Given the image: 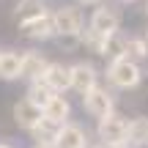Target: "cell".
<instances>
[{"instance_id":"2e32d148","label":"cell","mask_w":148,"mask_h":148,"mask_svg":"<svg viewBox=\"0 0 148 148\" xmlns=\"http://www.w3.org/2000/svg\"><path fill=\"white\" fill-rule=\"evenodd\" d=\"M60 126H63V123H55V121H49V118L41 115V121H38L27 134H30V140L38 143V145H55V137H58Z\"/></svg>"},{"instance_id":"603a6c76","label":"cell","mask_w":148,"mask_h":148,"mask_svg":"<svg viewBox=\"0 0 148 148\" xmlns=\"http://www.w3.org/2000/svg\"><path fill=\"white\" fill-rule=\"evenodd\" d=\"M30 148H52V145H38V143H33Z\"/></svg>"},{"instance_id":"7a4b0ae2","label":"cell","mask_w":148,"mask_h":148,"mask_svg":"<svg viewBox=\"0 0 148 148\" xmlns=\"http://www.w3.org/2000/svg\"><path fill=\"white\" fill-rule=\"evenodd\" d=\"M52 22H55V33L60 41L77 38L85 27V11L77 3H60L52 5Z\"/></svg>"},{"instance_id":"ba28073f","label":"cell","mask_w":148,"mask_h":148,"mask_svg":"<svg viewBox=\"0 0 148 148\" xmlns=\"http://www.w3.org/2000/svg\"><path fill=\"white\" fill-rule=\"evenodd\" d=\"M90 145V132L85 123L79 121H66L63 126H60L58 137H55V145L52 148H88Z\"/></svg>"},{"instance_id":"8fae6325","label":"cell","mask_w":148,"mask_h":148,"mask_svg":"<svg viewBox=\"0 0 148 148\" xmlns=\"http://www.w3.org/2000/svg\"><path fill=\"white\" fill-rule=\"evenodd\" d=\"M22 79V49L0 47V82H19Z\"/></svg>"},{"instance_id":"5b68a950","label":"cell","mask_w":148,"mask_h":148,"mask_svg":"<svg viewBox=\"0 0 148 148\" xmlns=\"http://www.w3.org/2000/svg\"><path fill=\"white\" fill-rule=\"evenodd\" d=\"M126 126H129V118L123 115V112L112 110V112H107L104 118L96 121V140L104 143L107 148L126 145Z\"/></svg>"},{"instance_id":"e0dca14e","label":"cell","mask_w":148,"mask_h":148,"mask_svg":"<svg viewBox=\"0 0 148 148\" xmlns=\"http://www.w3.org/2000/svg\"><path fill=\"white\" fill-rule=\"evenodd\" d=\"M123 58L134 60V63H148V41L143 33H129L126 36V55Z\"/></svg>"},{"instance_id":"d6986e66","label":"cell","mask_w":148,"mask_h":148,"mask_svg":"<svg viewBox=\"0 0 148 148\" xmlns=\"http://www.w3.org/2000/svg\"><path fill=\"white\" fill-rule=\"evenodd\" d=\"M52 96V90L47 88V85L41 82V79H33V82H27V90H25V99H30L33 104L44 107L47 104V99Z\"/></svg>"},{"instance_id":"3957f363","label":"cell","mask_w":148,"mask_h":148,"mask_svg":"<svg viewBox=\"0 0 148 148\" xmlns=\"http://www.w3.org/2000/svg\"><path fill=\"white\" fill-rule=\"evenodd\" d=\"M85 27L99 33V36H110L115 30H123V14L118 8V3H107L104 0V3L93 5L88 19H85Z\"/></svg>"},{"instance_id":"4fadbf2b","label":"cell","mask_w":148,"mask_h":148,"mask_svg":"<svg viewBox=\"0 0 148 148\" xmlns=\"http://www.w3.org/2000/svg\"><path fill=\"white\" fill-rule=\"evenodd\" d=\"M41 82L52 93H69V63L63 60H49V66L41 74Z\"/></svg>"},{"instance_id":"7c38bea8","label":"cell","mask_w":148,"mask_h":148,"mask_svg":"<svg viewBox=\"0 0 148 148\" xmlns=\"http://www.w3.org/2000/svg\"><path fill=\"white\" fill-rule=\"evenodd\" d=\"M41 115L49 118V121H55V123H66V121H71V115H74V104H71V99L66 93H52L47 99V104L41 107Z\"/></svg>"},{"instance_id":"9a60e30c","label":"cell","mask_w":148,"mask_h":148,"mask_svg":"<svg viewBox=\"0 0 148 148\" xmlns=\"http://www.w3.org/2000/svg\"><path fill=\"white\" fill-rule=\"evenodd\" d=\"M49 8H52L49 0H16L14 8H11V16H14V22H25V19H33V16L44 14Z\"/></svg>"},{"instance_id":"d4e9b609","label":"cell","mask_w":148,"mask_h":148,"mask_svg":"<svg viewBox=\"0 0 148 148\" xmlns=\"http://www.w3.org/2000/svg\"><path fill=\"white\" fill-rule=\"evenodd\" d=\"M143 36H145V41H148V27H145V30H143Z\"/></svg>"},{"instance_id":"cb8c5ba5","label":"cell","mask_w":148,"mask_h":148,"mask_svg":"<svg viewBox=\"0 0 148 148\" xmlns=\"http://www.w3.org/2000/svg\"><path fill=\"white\" fill-rule=\"evenodd\" d=\"M0 148H14V145H11V143H0Z\"/></svg>"},{"instance_id":"ac0fdd59","label":"cell","mask_w":148,"mask_h":148,"mask_svg":"<svg viewBox=\"0 0 148 148\" xmlns=\"http://www.w3.org/2000/svg\"><path fill=\"white\" fill-rule=\"evenodd\" d=\"M126 30H115L110 36H104V49H101V58L112 60V58H123L126 55Z\"/></svg>"},{"instance_id":"30bf717a","label":"cell","mask_w":148,"mask_h":148,"mask_svg":"<svg viewBox=\"0 0 148 148\" xmlns=\"http://www.w3.org/2000/svg\"><path fill=\"white\" fill-rule=\"evenodd\" d=\"M49 66L47 52H41L38 47H27L22 49V79L25 82H33V79H41L44 69Z\"/></svg>"},{"instance_id":"5bb4252c","label":"cell","mask_w":148,"mask_h":148,"mask_svg":"<svg viewBox=\"0 0 148 148\" xmlns=\"http://www.w3.org/2000/svg\"><path fill=\"white\" fill-rule=\"evenodd\" d=\"M126 145H129V148H148V115H134V118H129Z\"/></svg>"},{"instance_id":"9c48e42d","label":"cell","mask_w":148,"mask_h":148,"mask_svg":"<svg viewBox=\"0 0 148 148\" xmlns=\"http://www.w3.org/2000/svg\"><path fill=\"white\" fill-rule=\"evenodd\" d=\"M11 118H14L16 129H22V132H30L33 126H36L38 121H41V107L33 104L30 99H16L14 104H11Z\"/></svg>"},{"instance_id":"52a82bcc","label":"cell","mask_w":148,"mask_h":148,"mask_svg":"<svg viewBox=\"0 0 148 148\" xmlns=\"http://www.w3.org/2000/svg\"><path fill=\"white\" fill-rule=\"evenodd\" d=\"M16 30H19L22 38H27V41H33V44H47V41H55V38H58L55 22H52V8L38 14V16H33V19L16 22Z\"/></svg>"},{"instance_id":"7402d4cb","label":"cell","mask_w":148,"mask_h":148,"mask_svg":"<svg viewBox=\"0 0 148 148\" xmlns=\"http://www.w3.org/2000/svg\"><path fill=\"white\" fill-rule=\"evenodd\" d=\"M143 14H145V19H148V0H145V5H143Z\"/></svg>"},{"instance_id":"ffe728a7","label":"cell","mask_w":148,"mask_h":148,"mask_svg":"<svg viewBox=\"0 0 148 148\" xmlns=\"http://www.w3.org/2000/svg\"><path fill=\"white\" fill-rule=\"evenodd\" d=\"M71 3H77L79 8H93V5H99V3H104V0H71Z\"/></svg>"},{"instance_id":"484cf974","label":"cell","mask_w":148,"mask_h":148,"mask_svg":"<svg viewBox=\"0 0 148 148\" xmlns=\"http://www.w3.org/2000/svg\"><path fill=\"white\" fill-rule=\"evenodd\" d=\"M143 71H145V77H148V66H145V69H143Z\"/></svg>"},{"instance_id":"4316f807","label":"cell","mask_w":148,"mask_h":148,"mask_svg":"<svg viewBox=\"0 0 148 148\" xmlns=\"http://www.w3.org/2000/svg\"><path fill=\"white\" fill-rule=\"evenodd\" d=\"M118 148H129V145H118Z\"/></svg>"},{"instance_id":"277c9868","label":"cell","mask_w":148,"mask_h":148,"mask_svg":"<svg viewBox=\"0 0 148 148\" xmlns=\"http://www.w3.org/2000/svg\"><path fill=\"white\" fill-rule=\"evenodd\" d=\"M79 107H82V112L88 118H93V121H99V118H104L107 112L118 110V96L112 88H107V85H96V88H90L88 93L79 96Z\"/></svg>"},{"instance_id":"44dd1931","label":"cell","mask_w":148,"mask_h":148,"mask_svg":"<svg viewBox=\"0 0 148 148\" xmlns=\"http://www.w3.org/2000/svg\"><path fill=\"white\" fill-rule=\"evenodd\" d=\"M118 5H132V3H137V0H115Z\"/></svg>"},{"instance_id":"8992f818","label":"cell","mask_w":148,"mask_h":148,"mask_svg":"<svg viewBox=\"0 0 148 148\" xmlns=\"http://www.w3.org/2000/svg\"><path fill=\"white\" fill-rule=\"evenodd\" d=\"M101 82V69L93 63V60H74L69 63V90L77 96L88 93L90 88H96V85Z\"/></svg>"},{"instance_id":"6da1fadb","label":"cell","mask_w":148,"mask_h":148,"mask_svg":"<svg viewBox=\"0 0 148 148\" xmlns=\"http://www.w3.org/2000/svg\"><path fill=\"white\" fill-rule=\"evenodd\" d=\"M101 79H104L107 88H112L118 93V90H137L140 85H143L145 79V71L140 63H134V60L129 58H112L107 60V66L101 69Z\"/></svg>"}]
</instances>
